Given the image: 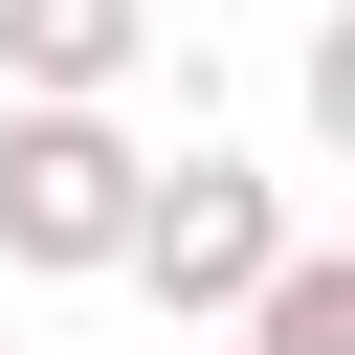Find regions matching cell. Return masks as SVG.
I'll use <instances>...</instances> for the list:
<instances>
[{
    "label": "cell",
    "mask_w": 355,
    "mask_h": 355,
    "mask_svg": "<svg viewBox=\"0 0 355 355\" xmlns=\"http://www.w3.org/2000/svg\"><path fill=\"white\" fill-rule=\"evenodd\" d=\"M266 266H288V178H266V155H155V200H133L111 288H155V311L200 333V311H244Z\"/></svg>",
    "instance_id": "cell-2"
},
{
    "label": "cell",
    "mask_w": 355,
    "mask_h": 355,
    "mask_svg": "<svg viewBox=\"0 0 355 355\" xmlns=\"http://www.w3.org/2000/svg\"><path fill=\"white\" fill-rule=\"evenodd\" d=\"M222 333H244V355H355V266H333V244H288V266H266Z\"/></svg>",
    "instance_id": "cell-4"
},
{
    "label": "cell",
    "mask_w": 355,
    "mask_h": 355,
    "mask_svg": "<svg viewBox=\"0 0 355 355\" xmlns=\"http://www.w3.org/2000/svg\"><path fill=\"white\" fill-rule=\"evenodd\" d=\"M155 0H0V111H111Z\"/></svg>",
    "instance_id": "cell-3"
},
{
    "label": "cell",
    "mask_w": 355,
    "mask_h": 355,
    "mask_svg": "<svg viewBox=\"0 0 355 355\" xmlns=\"http://www.w3.org/2000/svg\"><path fill=\"white\" fill-rule=\"evenodd\" d=\"M133 200H155L133 111H0V266H22V288H111Z\"/></svg>",
    "instance_id": "cell-1"
}]
</instances>
